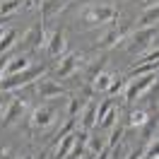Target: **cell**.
Listing matches in <instances>:
<instances>
[{
	"instance_id": "cell-1",
	"label": "cell",
	"mask_w": 159,
	"mask_h": 159,
	"mask_svg": "<svg viewBox=\"0 0 159 159\" xmlns=\"http://www.w3.org/2000/svg\"><path fill=\"white\" fill-rule=\"evenodd\" d=\"M41 72H43V68H29V70H24V72L5 75V77L0 80V89H2V92L20 89V87H24V84H29L34 77H41Z\"/></svg>"
},
{
	"instance_id": "cell-2",
	"label": "cell",
	"mask_w": 159,
	"mask_h": 159,
	"mask_svg": "<svg viewBox=\"0 0 159 159\" xmlns=\"http://www.w3.org/2000/svg\"><path fill=\"white\" fill-rule=\"evenodd\" d=\"M154 80H157V72H149V75H142V77H133L130 84L125 87V101H135L140 94H145L154 84Z\"/></svg>"
},
{
	"instance_id": "cell-3",
	"label": "cell",
	"mask_w": 159,
	"mask_h": 159,
	"mask_svg": "<svg viewBox=\"0 0 159 159\" xmlns=\"http://www.w3.org/2000/svg\"><path fill=\"white\" fill-rule=\"evenodd\" d=\"M53 120H56V109L53 106H39V109L31 113V125L34 128L46 130L48 125H53Z\"/></svg>"
},
{
	"instance_id": "cell-4",
	"label": "cell",
	"mask_w": 159,
	"mask_h": 159,
	"mask_svg": "<svg viewBox=\"0 0 159 159\" xmlns=\"http://www.w3.org/2000/svg\"><path fill=\"white\" fill-rule=\"evenodd\" d=\"M152 39H154V29H152V27L135 31V36H133V43L128 46V51H130V53H142V51H145L149 43H152Z\"/></svg>"
},
{
	"instance_id": "cell-5",
	"label": "cell",
	"mask_w": 159,
	"mask_h": 159,
	"mask_svg": "<svg viewBox=\"0 0 159 159\" xmlns=\"http://www.w3.org/2000/svg\"><path fill=\"white\" fill-rule=\"evenodd\" d=\"M36 94H39V99H51V97H60L63 89H60V84H56L53 80L41 77V80H36Z\"/></svg>"
},
{
	"instance_id": "cell-6",
	"label": "cell",
	"mask_w": 159,
	"mask_h": 159,
	"mask_svg": "<svg viewBox=\"0 0 159 159\" xmlns=\"http://www.w3.org/2000/svg\"><path fill=\"white\" fill-rule=\"evenodd\" d=\"M87 17H89L92 22H97V24H104V22H111L116 17V10H113L111 5H101V7H92Z\"/></svg>"
},
{
	"instance_id": "cell-7",
	"label": "cell",
	"mask_w": 159,
	"mask_h": 159,
	"mask_svg": "<svg viewBox=\"0 0 159 159\" xmlns=\"http://www.w3.org/2000/svg\"><path fill=\"white\" fill-rule=\"evenodd\" d=\"M22 111H24V101H22V99H12L10 104H7L5 113H2V125L15 123V120H17V116H22Z\"/></svg>"
},
{
	"instance_id": "cell-8",
	"label": "cell",
	"mask_w": 159,
	"mask_h": 159,
	"mask_svg": "<svg viewBox=\"0 0 159 159\" xmlns=\"http://www.w3.org/2000/svg\"><path fill=\"white\" fill-rule=\"evenodd\" d=\"M63 51H65V34H63V29H56L48 39V56L58 58Z\"/></svg>"
},
{
	"instance_id": "cell-9",
	"label": "cell",
	"mask_w": 159,
	"mask_h": 159,
	"mask_svg": "<svg viewBox=\"0 0 159 159\" xmlns=\"http://www.w3.org/2000/svg\"><path fill=\"white\" fill-rule=\"evenodd\" d=\"M80 125H82V130H92L97 125V104H94V101H89V104L84 106L82 118H80Z\"/></svg>"
},
{
	"instance_id": "cell-10",
	"label": "cell",
	"mask_w": 159,
	"mask_h": 159,
	"mask_svg": "<svg viewBox=\"0 0 159 159\" xmlns=\"http://www.w3.org/2000/svg\"><path fill=\"white\" fill-rule=\"evenodd\" d=\"M41 41H43V29H39V27H34V29L27 31V36H24V41H22V48H39L41 46Z\"/></svg>"
},
{
	"instance_id": "cell-11",
	"label": "cell",
	"mask_w": 159,
	"mask_h": 159,
	"mask_svg": "<svg viewBox=\"0 0 159 159\" xmlns=\"http://www.w3.org/2000/svg\"><path fill=\"white\" fill-rule=\"evenodd\" d=\"M72 147H75V133L65 135L63 140H58V149H56V159H68L72 154Z\"/></svg>"
},
{
	"instance_id": "cell-12",
	"label": "cell",
	"mask_w": 159,
	"mask_h": 159,
	"mask_svg": "<svg viewBox=\"0 0 159 159\" xmlns=\"http://www.w3.org/2000/svg\"><path fill=\"white\" fill-rule=\"evenodd\" d=\"M159 22V5H154V7H147V10L140 15V27L142 29H147V27H152V24H157Z\"/></svg>"
},
{
	"instance_id": "cell-13",
	"label": "cell",
	"mask_w": 159,
	"mask_h": 159,
	"mask_svg": "<svg viewBox=\"0 0 159 159\" xmlns=\"http://www.w3.org/2000/svg\"><path fill=\"white\" fill-rule=\"evenodd\" d=\"M24 70H29V60H27V56H12L5 75H15V72H24Z\"/></svg>"
},
{
	"instance_id": "cell-14",
	"label": "cell",
	"mask_w": 159,
	"mask_h": 159,
	"mask_svg": "<svg viewBox=\"0 0 159 159\" xmlns=\"http://www.w3.org/2000/svg\"><path fill=\"white\" fill-rule=\"evenodd\" d=\"M77 56H65L63 58V63L58 65V77H68V75H72V70L77 68Z\"/></svg>"
},
{
	"instance_id": "cell-15",
	"label": "cell",
	"mask_w": 159,
	"mask_h": 159,
	"mask_svg": "<svg viewBox=\"0 0 159 159\" xmlns=\"http://www.w3.org/2000/svg\"><path fill=\"white\" fill-rule=\"evenodd\" d=\"M120 36H123L120 29H111V31H106L104 36H99V46L101 48H111V46H116L120 41Z\"/></svg>"
},
{
	"instance_id": "cell-16",
	"label": "cell",
	"mask_w": 159,
	"mask_h": 159,
	"mask_svg": "<svg viewBox=\"0 0 159 159\" xmlns=\"http://www.w3.org/2000/svg\"><path fill=\"white\" fill-rule=\"evenodd\" d=\"M63 7V0H41V12H43V20H51L56 12H60Z\"/></svg>"
},
{
	"instance_id": "cell-17",
	"label": "cell",
	"mask_w": 159,
	"mask_h": 159,
	"mask_svg": "<svg viewBox=\"0 0 159 159\" xmlns=\"http://www.w3.org/2000/svg\"><path fill=\"white\" fill-rule=\"evenodd\" d=\"M15 39H17V31H15V29H10V31L2 34V39H0V56L7 53V51L15 46Z\"/></svg>"
},
{
	"instance_id": "cell-18",
	"label": "cell",
	"mask_w": 159,
	"mask_h": 159,
	"mask_svg": "<svg viewBox=\"0 0 159 159\" xmlns=\"http://www.w3.org/2000/svg\"><path fill=\"white\" fill-rule=\"evenodd\" d=\"M111 82H113V75H109V72H99V75L94 77V89H99V92L109 89Z\"/></svg>"
},
{
	"instance_id": "cell-19",
	"label": "cell",
	"mask_w": 159,
	"mask_h": 159,
	"mask_svg": "<svg viewBox=\"0 0 159 159\" xmlns=\"http://www.w3.org/2000/svg\"><path fill=\"white\" fill-rule=\"evenodd\" d=\"M20 5H22V0H2V2H0V15H2V17H10Z\"/></svg>"
},
{
	"instance_id": "cell-20",
	"label": "cell",
	"mask_w": 159,
	"mask_h": 159,
	"mask_svg": "<svg viewBox=\"0 0 159 159\" xmlns=\"http://www.w3.org/2000/svg\"><path fill=\"white\" fill-rule=\"evenodd\" d=\"M145 123H147V113H145V111H133V113H130V125H133V128L145 125Z\"/></svg>"
},
{
	"instance_id": "cell-21",
	"label": "cell",
	"mask_w": 159,
	"mask_h": 159,
	"mask_svg": "<svg viewBox=\"0 0 159 159\" xmlns=\"http://www.w3.org/2000/svg\"><path fill=\"white\" fill-rule=\"evenodd\" d=\"M97 125H99V128H113V125H116V109H111L109 113L97 123Z\"/></svg>"
},
{
	"instance_id": "cell-22",
	"label": "cell",
	"mask_w": 159,
	"mask_h": 159,
	"mask_svg": "<svg viewBox=\"0 0 159 159\" xmlns=\"http://www.w3.org/2000/svg\"><path fill=\"white\" fill-rule=\"evenodd\" d=\"M75 125H77V120H75V118H68V123H65V125H63V128L58 130V135H56V138H58V140H63L65 135L75 133Z\"/></svg>"
},
{
	"instance_id": "cell-23",
	"label": "cell",
	"mask_w": 159,
	"mask_h": 159,
	"mask_svg": "<svg viewBox=\"0 0 159 159\" xmlns=\"http://www.w3.org/2000/svg\"><path fill=\"white\" fill-rule=\"evenodd\" d=\"M142 157L145 159H159V140H152V142H149V147L145 149Z\"/></svg>"
},
{
	"instance_id": "cell-24",
	"label": "cell",
	"mask_w": 159,
	"mask_h": 159,
	"mask_svg": "<svg viewBox=\"0 0 159 159\" xmlns=\"http://www.w3.org/2000/svg\"><path fill=\"white\" fill-rule=\"evenodd\" d=\"M106 92H109V94H120V92H125V82L120 77H113V82H111V87Z\"/></svg>"
},
{
	"instance_id": "cell-25",
	"label": "cell",
	"mask_w": 159,
	"mask_h": 159,
	"mask_svg": "<svg viewBox=\"0 0 159 159\" xmlns=\"http://www.w3.org/2000/svg\"><path fill=\"white\" fill-rule=\"evenodd\" d=\"M120 135H123V125H113V130H111V138H109V147H116V142H118Z\"/></svg>"
},
{
	"instance_id": "cell-26",
	"label": "cell",
	"mask_w": 159,
	"mask_h": 159,
	"mask_svg": "<svg viewBox=\"0 0 159 159\" xmlns=\"http://www.w3.org/2000/svg\"><path fill=\"white\" fill-rule=\"evenodd\" d=\"M111 109H113V104H111V101H104L101 106H97V123H99V120L104 118V116H106Z\"/></svg>"
},
{
	"instance_id": "cell-27",
	"label": "cell",
	"mask_w": 159,
	"mask_h": 159,
	"mask_svg": "<svg viewBox=\"0 0 159 159\" xmlns=\"http://www.w3.org/2000/svg\"><path fill=\"white\" fill-rule=\"evenodd\" d=\"M89 149L92 152H101L104 149V142L99 140V135H89Z\"/></svg>"
},
{
	"instance_id": "cell-28",
	"label": "cell",
	"mask_w": 159,
	"mask_h": 159,
	"mask_svg": "<svg viewBox=\"0 0 159 159\" xmlns=\"http://www.w3.org/2000/svg\"><path fill=\"white\" fill-rule=\"evenodd\" d=\"M10 60H12V56H7V53H2V56H0V80H2V75L7 72V65H10Z\"/></svg>"
},
{
	"instance_id": "cell-29",
	"label": "cell",
	"mask_w": 159,
	"mask_h": 159,
	"mask_svg": "<svg viewBox=\"0 0 159 159\" xmlns=\"http://www.w3.org/2000/svg\"><path fill=\"white\" fill-rule=\"evenodd\" d=\"M77 109H80V101H77V99H72V101H70V106H68V113H70V118H75Z\"/></svg>"
},
{
	"instance_id": "cell-30",
	"label": "cell",
	"mask_w": 159,
	"mask_h": 159,
	"mask_svg": "<svg viewBox=\"0 0 159 159\" xmlns=\"http://www.w3.org/2000/svg\"><path fill=\"white\" fill-rule=\"evenodd\" d=\"M7 104H10V101H7V97H2V94H0V113L5 111V106H7Z\"/></svg>"
},
{
	"instance_id": "cell-31",
	"label": "cell",
	"mask_w": 159,
	"mask_h": 159,
	"mask_svg": "<svg viewBox=\"0 0 159 159\" xmlns=\"http://www.w3.org/2000/svg\"><path fill=\"white\" fill-rule=\"evenodd\" d=\"M0 159H15V154H12V152H7V149H5V152H0Z\"/></svg>"
},
{
	"instance_id": "cell-32",
	"label": "cell",
	"mask_w": 159,
	"mask_h": 159,
	"mask_svg": "<svg viewBox=\"0 0 159 159\" xmlns=\"http://www.w3.org/2000/svg\"><path fill=\"white\" fill-rule=\"evenodd\" d=\"M36 2H39V0H24V7L31 10V7H36Z\"/></svg>"
},
{
	"instance_id": "cell-33",
	"label": "cell",
	"mask_w": 159,
	"mask_h": 159,
	"mask_svg": "<svg viewBox=\"0 0 159 159\" xmlns=\"http://www.w3.org/2000/svg\"><path fill=\"white\" fill-rule=\"evenodd\" d=\"M145 5H147V7H154V5H159V0H145Z\"/></svg>"
},
{
	"instance_id": "cell-34",
	"label": "cell",
	"mask_w": 159,
	"mask_h": 159,
	"mask_svg": "<svg viewBox=\"0 0 159 159\" xmlns=\"http://www.w3.org/2000/svg\"><path fill=\"white\" fill-rule=\"evenodd\" d=\"M138 157H140L138 152H130V154H128V159H138Z\"/></svg>"
},
{
	"instance_id": "cell-35",
	"label": "cell",
	"mask_w": 159,
	"mask_h": 159,
	"mask_svg": "<svg viewBox=\"0 0 159 159\" xmlns=\"http://www.w3.org/2000/svg\"><path fill=\"white\" fill-rule=\"evenodd\" d=\"M5 22H7V17H2V15H0V29H2V24H5Z\"/></svg>"
},
{
	"instance_id": "cell-36",
	"label": "cell",
	"mask_w": 159,
	"mask_h": 159,
	"mask_svg": "<svg viewBox=\"0 0 159 159\" xmlns=\"http://www.w3.org/2000/svg\"><path fill=\"white\" fill-rule=\"evenodd\" d=\"M80 159H94L92 154H80Z\"/></svg>"
},
{
	"instance_id": "cell-37",
	"label": "cell",
	"mask_w": 159,
	"mask_h": 159,
	"mask_svg": "<svg viewBox=\"0 0 159 159\" xmlns=\"http://www.w3.org/2000/svg\"><path fill=\"white\" fill-rule=\"evenodd\" d=\"M2 34H5V31H2V29H0V39H2Z\"/></svg>"
},
{
	"instance_id": "cell-38",
	"label": "cell",
	"mask_w": 159,
	"mask_h": 159,
	"mask_svg": "<svg viewBox=\"0 0 159 159\" xmlns=\"http://www.w3.org/2000/svg\"><path fill=\"white\" fill-rule=\"evenodd\" d=\"M157 80H159V72H157Z\"/></svg>"
},
{
	"instance_id": "cell-39",
	"label": "cell",
	"mask_w": 159,
	"mask_h": 159,
	"mask_svg": "<svg viewBox=\"0 0 159 159\" xmlns=\"http://www.w3.org/2000/svg\"><path fill=\"white\" fill-rule=\"evenodd\" d=\"M24 159H31V157H24Z\"/></svg>"
},
{
	"instance_id": "cell-40",
	"label": "cell",
	"mask_w": 159,
	"mask_h": 159,
	"mask_svg": "<svg viewBox=\"0 0 159 159\" xmlns=\"http://www.w3.org/2000/svg\"><path fill=\"white\" fill-rule=\"evenodd\" d=\"M41 159H46V157H41Z\"/></svg>"
},
{
	"instance_id": "cell-41",
	"label": "cell",
	"mask_w": 159,
	"mask_h": 159,
	"mask_svg": "<svg viewBox=\"0 0 159 159\" xmlns=\"http://www.w3.org/2000/svg\"><path fill=\"white\" fill-rule=\"evenodd\" d=\"M142 159H145V157H142Z\"/></svg>"
}]
</instances>
